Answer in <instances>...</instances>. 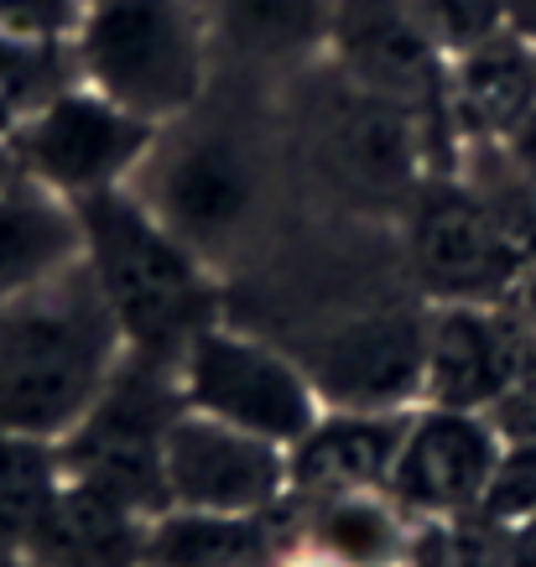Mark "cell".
I'll list each match as a JSON object with an SVG mask.
<instances>
[{
  "mask_svg": "<svg viewBox=\"0 0 536 567\" xmlns=\"http://www.w3.org/2000/svg\"><path fill=\"white\" fill-rule=\"evenodd\" d=\"M208 27L219 73L281 84L329 52L339 0H193Z\"/></svg>",
  "mask_w": 536,
  "mask_h": 567,
  "instance_id": "cell-15",
  "label": "cell"
},
{
  "mask_svg": "<svg viewBox=\"0 0 536 567\" xmlns=\"http://www.w3.org/2000/svg\"><path fill=\"white\" fill-rule=\"evenodd\" d=\"M146 526L131 505L104 495L94 484H79L63 474V489L52 499V511L37 526L27 563L37 567H141L146 551Z\"/></svg>",
  "mask_w": 536,
  "mask_h": 567,
  "instance_id": "cell-19",
  "label": "cell"
},
{
  "mask_svg": "<svg viewBox=\"0 0 536 567\" xmlns=\"http://www.w3.org/2000/svg\"><path fill=\"white\" fill-rule=\"evenodd\" d=\"M0 567H37V563H27V557H11V563H0Z\"/></svg>",
  "mask_w": 536,
  "mask_h": 567,
  "instance_id": "cell-32",
  "label": "cell"
},
{
  "mask_svg": "<svg viewBox=\"0 0 536 567\" xmlns=\"http://www.w3.org/2000/svg\"><path fill=\"white\" fill-rule=\"evenodd\" d=\"M177 385L188 412H204L214 422H229L240 432H256L266 443L292 447L323 416V401L312 391L308 370L281 344L260 339L256 328L214 323L188 344L177 360Z\"/></svg>",
  "mask_w": 536,
  "mask_h": 567,
  "instance_id": "cell-9",
  "label": "cell"
},
{
  "mask_svg": "<svg viewBox=\"0 0 536 567\" xmlns=\"http://www.w3.org/2000/svg\"><path fill=\"white\" fill-rule=\"evenodd\" d=\"M21 183V167H17V152H11V136H0V188Z\"/></svg>",
  "mask_w": 536,
  "mask_h": 567,
  "instance_id": "cell-30",
  "label": "cell"
},
{
  "mask_svg": "<svg viewBox=\"0 0 536 567\" xmlns=\"http://www.w3.org/2000/svg\"><path fill=\"white\" fill-rule=\"evenodd\" d=\"M167 495L173 511H214V516L271 511L292 495L287 447L204 412H183L167 437Z\"/></svg>",
  "mask_w": 536,
  "mask_h": 567,
  "instance_id": "cell-13",
  "label": "cell"
},
{
  "mask_svg": "<svg viewBox=\"0 0 536 567\" xmlns=\"http://www.w3.org/2000/svg\"><path fill=\"white\" fill-rule=\"evenodd\" d=\"M505 567H536V516L505 520Z\"/></svg>",
  "mask_w": 536,
  "mask_h": 567,
  "instance_id": "cell-28",
  "label": "cell"
},
{
  "mask_svg": "<svg viewBox=\"0 0 536 567\" xmlns=\"http://www.w3.org/2000/svg\"><path fill=\"white\" fill-rule=\"evenodd\" d=\"M505 32L536 48V0H505Z\"/></svg>",
  "mask_w": 536,
  "mask_h": 567,
  "instance_id": "cell-29",
  "label": "cell"
},
{
  "mask_svg": "<svg viewBox=\"0 0 536 567\" xmlns=\"http://www.w3.org/2000/svg\"><path fill=\"white\" fill-rule=\"evenodd\" d=\"M188 412L177 370L125 354L110 375L100 401L84 412V422L58 443L63 474L79 484H94L104 495L131 505L136 516L156 520L173 511L167 495V437L173 422Z\"/></svg>",
  "mask_w": 536,
  "mask_h": 567,
  "instance_id": "cell-7",
  "label": "cell"
},
{
  "mask_svg": "<svg viewBox=\"0 0 536 567\" xmlns=\"http://www.w3.org/2000/svg\"><path fill=\"white\" fill-rule=\"evenodd\" d=\"M84 256L79 208L37 183L0 188V312Z\"/></svg>",
  "mask_w": 536,
  "mask_h": 567,
  "instance_id": "cell-20",
  "label": "cell"
},
{
  "mask_svg": "<svg viewBox=\"0 0 536 567\" xmlns=\"http://www.w3.org/2000/svg\"><path fill=\"white\" fill-rule=\"evenodd\" d=\"M495 146H501L505 162H511V167H516V173L536 188V110H532V115H526V121H520L505 141H495Z\"/></svg>",
  "mask_w": 536,
  "mask_h": 567,
  "instance_id": "cell-27",
  "label": "cell"
},
{
  "mask_svg": "<svg viewBox=\"0 0 536 567\" xmlns=\"http://www.w3.org/2000/svg\"><path fill=\"white\" fill-rule=\"evenodd\" d=\"M11 125H17V121H11V110L0 104V136H11Z\"/></svg>",
  "mask_w": 536,
  "mask_h": 567,
  "instance_id": "cell-31",
  "label": "cell"
},
{
  "mask_svg": "<svg viewBox=\"0 0 536 567\" xmlns=\"http://www.w3.org/2000/svg\"><path fill=\"white\" fill-rule=\"evenodd\" d=\"M73 84H84L73 37L0 32V104L11 110V121L42 110V104L58 100Z\"/></svg>",
  "mask_w": 536,
  "mask_h": 567,
  "instance_id": "cell-23",
  "label": "cell"
},
{
  "mask_svg": "<svg viewBox=\"0 0 536 567\" xmlns=\"http://www.w3.org/2000/svg\"><path fill=\"white\" fill-rule=\"evenodd\" d=\"M323 58L370 94H385V100L412 104L416 115H427L449 146L453 167H458V141H453L449 110H443L449 58L416 27L406 0H339Z\"/></svg>",
  "mask_w": 536,
  "mask_h": 567,
  "instance_id": "cell-11",
  "label": "cell"
},
{
  "mask_svg": "<svg viewBox=\"0 0 536 567\" xmlns=\"http://www.w3.org/2000/svg\"><path fill=\"white\" fill-rule=\"evenodd\" d=\"M427 318L433 302L416 292L344 312L287 344L323 412H416L427 385Z\"/></svg>",
  "mask_w": 536,
  "mask_h": 567,
  "instance_id": "cell-8",
  "label": "cell"
},
{
  "mask_svg": "<svg viewBox=\"0 0 536 567\" xmlns=\"http://www.w3.org/2000/svg\"><path fill=\"white\" fill-rule=\"evenodd\" d=\"M79 208L84 266L125 333V354L177 370L204 328L229 318L225 276L204 266L136 193H94Z\"/></svg>",
  "mask_w": 536,
  "mask_h": 567,
  "instance_id": "cell-4",
  "label": "cell"
},
{
  "mask_svg": "<svg viewBox=\"0 0 536 567\" xmlns=\"http://www.w3.org/2000/svg\"><path fill=\"white\" fill-rule=\"evenodd\" d=\"M501 458H505V437L495 427V416L416 406L385 495L396 499L401 511L427 520L474 516V511H485V495L495 484Z\"/></svg>",
  "mask_w": 536,
  "mask_h": 567,
  "instance_id": "cell-12",
  "label": "cell"
},
{
  "mask_svg": "<svg viewBox=\"0 0 536 567\" xmlns=\"http://www.w3.org/2000/svg\"><path fill=\"white\" fill-rule=\"evenodd\" d=\"M156 125L104 100L100 89L73 84L42 110L11 125V152L27 183L84 204L94 193L131 188L141 156L152 152Z\"/></svg>",
  "mask_w": 536,
  "mask_h": 567,
  "instance_id": "cell-10",
  "label": "cell"
},
{
  "mask_svg": "<svg viewBox=\"0 0 536 567\" xmlns=\"http://www.w3.org/2000/svg\"><path fill=\"white\" fill-rule=\"evenodd\" d=\"M406 6L443 58H458L505 32V0H406Z\"/></svg>",
  "mask_w": 536,
  "mask_h": 567,
  "instance_id": "cell-24",
  "label": "cell"
},
{
  "mask_svg": "<svg viewBox=\"0 0 536 567\" xmlns=\"http://www.w3.org/2000/svg\"><path fill=\"white\" fill-rule=\"evenodd\" d=\"M536 344L516 308H433L427 318V385L422 406L449 412H495L532 370Z\"/></svg>",
  "mask_w": 536,
  "mask_h": 567,
  "instance_id": "cell-14",
  "label": "cell"
},
{
  "mask_svg": "<svg viewBox=\"0 0 536 567\" xmlns=\"http://www.w3.org/2000/svg\"><path fill=\"white\" fill-rule=\"evenodd\" d=\"M125 360L84 256L0 312V432L63 443Z\"/></svg>",
  "mask_w": 536,
  "mask_h": 567,
  "instance_id": "cell-3",
  "label": "cell"
},
{
  "mask_svg": "<svg viewBox=\"0 0 536 567\" xmlns=\"http://www.w3.org/2000/svg\"><path fill=\"white\" fill-rule=\"evenodd\" d=\"M412 412H323L302 443L287 447L292 495L302 505L339 495H385Z\"/></svg>",
  "mask_w": 536,
  "mask_h": 567,
  "instance_id": "cell-17",
  "label": "cell"
},
{
  "mask_svg": "<svg viewBox=\"0 0 536 567\" xmlns=\"http://www.w3.org/2000/svg\"><path fill=\"white\" fill-rule=\"evenodd\" d=\"M396 245L412 292L433 308H505L532 276L526 250L505 235V224L458 177V167L422 177L396 219Z\"/></svg>",
  "mask_w": 536,
  "mask_h": 567,
  "instance_id": "cell-6",
  "label": "cell"
},
{
  "mask_svg": "<svg viewBox=\"0 0 536 567\" xmlns=\"http://www.w3.org/2000/svg\"><path fill=\"white\" fill-rule=\"evenodd\" d=\"M302 511H308V547L333 567H401L412 551L396 520L401 505L391 495L312 499Z\"/></svg>",
  "mask_w": 536,
  "mask_h": 567,
  "instance_id": "cell-21",
  "label": "cell"
},
{
  "mask_svg": "<svg viewBox=\"0 0 536 567\" xmlns=\"http://www.w3.org/2000/svg\"><path fill=\"white\" fill-rule=\"evenodd\" d=\"M443 110L458 152L480 141H505L536 110V48L516 32H501L449 58Z\"/></svg>",
  "mask_w": 536,
  "mask_h": 567,
  "instance_id": "cell-18",
  "label": "cell"
},
{
  "mask_svg": "<svg viewBox=\"0 0 536 567\" xmlns=\"http://www.w3.org/2000/svg\"><path fill=\"white\" fill-rule=\"evenodd\" d=\"M277 110L302 214L396 224L422 177L453 173L427 115L360 89L329 58L281 79Z\"/></svg>",
  "mask_w": 536,
  "mask_h": 567,
  "instance_id": "cell-2",
  "label": "cell"
},
{
  "mask_svg": "<svg viewBox=\"0 0 536 567\" xmlns=\"http://www.w3.org/2000/svg\"><path fill=\"white\" fill-rule=\"evenodd\" d=\"M73 52L79 79L146 125H173L219 79L193 0H84Z\"/></svg>",
  "mask_w": 536,
  "mask_h": 567,
  "instance_id": "cell-5",
  "label": "cell"
},
{
  "mask_svg": "<svg viewBox=\"0 0 536 567\" xmlns=\"http://www.w3.org/2000/svg\"><path fill=\"white\" fill-rule=\"evenodd\" d=\"M302 542H308V511L297 495L250 516L162 511L146 526L141 567H287Z\"/></svg>",
  "mask_w": 536,
  "mask_h": 567,
  "instance_id": "cell-16",
  "label": "cell"
},
{
  "mask_svg": "<svg viewBox=\"0 0 536 567\" xmlns=\"http://www.w3.org/2000/svg\"><path fill=\"white\" fill-rule=\"evenodd\" d=\"M193 256L229 281L256 271L297 224L277 84L219 73L173 125H156L131 188Z\"/></svg>",
  "mask_w": 536,
  "mask_h": 567,
  "instance_id": "cell-1",
  "label": "cell"
},
{
  "mask_svg": "<svg viewBox=\"0 0 536 567\" xmlns=\"http://www.w3.org/2000/svg\"><path fill=\"white\" fill-rule=\"evenodd\" d=\"M63 489V458L58 443L0 432V563L27 557L37 526Z\"/></svg>",
  "mask_w": 536,
  "mask_h": 567,
  "instance_id": "cell-22",
  "label": "cell"
},
{
  "mask_svg": "<svg viewBox=\"0 0 536 567\" xmlns=\"http://www.w3.org/2000/svg\"><path fill=\"white\" fill-rule=\"evenodd\" d=\"M84 0H0V32L27 37H73Z\"/></svg>",
  "mask_w": 536,
  "mask_h": 567,
  "instance_id": "cell-26",
  "label": "cell"
},
{
  "mask_svg": "<svg viewBox=\"0 0 536 567\" xmlns=\"http://www.w3.org/2000/svg\"><path fill=\"white\" fill-rule=\"evenodd\" d=\"M485 516L495 520L536 516V443H505V458L485 495Z\"/></svg>",
  "mask_w": 536,
  "mask_h": 567,
  "instance_id": "cell-25",
  "label": "cell"
}]
</instances>
